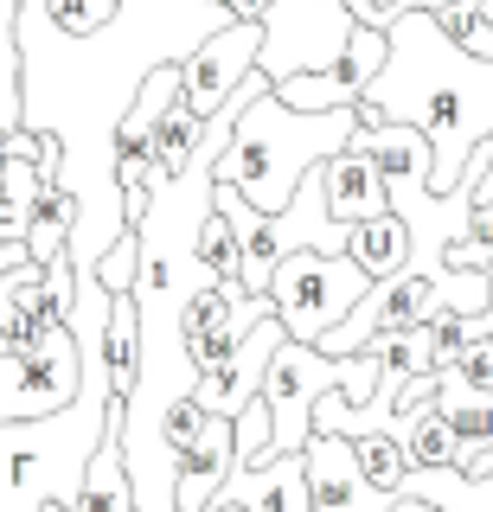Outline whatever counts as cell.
<instances>
[{
    "instance_id": "cell-1",
    "label": "cell",
    "mask_w": 493,
    "mask_h": 512,
    "mask_svg": "<svg viewBox=\"0 0 493 512\" xmlns=\"http://www.w3.org/2000/svg\"><path fill=\"white\" fill-rule=\"evenodd\" d=\"M385 39H391V64L359 96V128H378V122L423 128L429 148H436L429 192L455 199L468 154L493 141V64L461 52L436 26V13H397Z\"/></svg>"
},
{
    "instance_id": "cell-2",
    "label": "cell",
    "mask_w": 493,
    "mask_h": 512,
    "mask_svg": "<svg viewBox=\"0 0 493 512\" xmlns=\"http://www.w3.org/2000/svg\"><path fill=\"white\" fill-rule=\"evenodd\" d=\"M359 135V109H327V116H295L276 96V84L257 90V103L244 109L225 160H218V186H237L257 212L282 218L295 205L301 180L314 167H327L333 154H346Z\"/></svg>"
},
{
    "instance_id": "cell-3",
    "label": "cell",
    "mask_w": 493,
    "mask_h": 512,
    "mask_svg": "<svg viewBox=\"0 0 493 512\" xmlns=\"http://www.w3.org/2000/svg\"><path fill=\"white\" fill-rule=\"evenodd\" d=\"M378 352L365 346L353 359H327L321 346H301L289 340L276 352V365H269V384H263V404L276 416V436H269V455H301V448L314 442V410H321V397L340 391L346 404H372L378 397Z\"/></svg>"
},
{
    "instance_id": "cell-4",
    "label": "cell",
    "mask_w": 493,
    "mask_h": 512,
    "mask_svg": "<svg viewBox=\"0 0 493 512\" xmlns=\"http://www.w3.org/2000/svg\"><path fill=\"white\" fill-rule=\"evenodd\" d=\"M365 295H372V276H365L353 256H321V250L282 256L276 282H269L276 320L289 327V340H301V346H321L333 327H346Z\"/></svg>"
},
{
    "instance_id": "cell-5",
    "label": "cell",
    "mask_w": 493,
    "mask_h": 512,
    "mask_svg": "<svg viewBox=\"0 0 493 512\" xmlns=\"http://www.w3.org/2000/svg\"><path fill=\"white\" fill-rule=\"evenodd\" d=\"M359 32V13L346 0H276L263 20V64L269 84H295V77L333 71Z\"/></svg>"
},
{
    "instance_id": "cell-6",
    "label": "cell",
    "mask_w": 493,
    "mask_h": 512,
    "mask_svg": "<svg viewBox=\"0 0 493 512\" xmlns=\"http://www.w3.org/2000/svg\"><path fill=\"white\" fill-rule=\"evenodd\" d=\"M84 397V340L58 327L45 346L0 352V423H39Z\"/></svg>"
},
{
    "instance_id": "cell-7",
    "label": "cell",
    "mask_w": 493,
    "mask_h": 512,
    "mask_svg": "<svg viewBox=\"0 0 493 512\" xmlns=\"http://www.w3.org/2000/svg\"><path fill=\"white\" fill-rule=\"evenodd\" d=\"M71 167V141L65 135H33V128H13L0 135V250L26 244L39 212L45 186H65Z\"/></svg>"
},
{
    "instance_id": "cell-8",
    "label": "cell",
    "mask_w": 493,
    "mask_h": 512,
    "mask_svg": "<svg viewBox=\"0 0 493 512\" xmlns=\"http://www.w3.org/2000/svg\"><path fill=\"white\" fill-rule=\"evenodd\" d=\"M276 314V301H257L244 282H231V288H218V282H205L193 301H186V314H180V340H186V365H193L199 378H212L218 365L231 359L237 346L250 340V327L257 320Z\"/></svg>"
},
{
    "instance_id": "cell-9",
    "label": "cell",
    "mask_w": 493,
    "mask_h": 512,
    "mask_svg": "<svg viewBox=\"0 0 493 512\" xmlns=\"http://www.w3.org/2000/svg\"><path fill=\"white\" fill-rule=\"evenodd\" d=\"M257 64H263V26H250V20H231L225 32L199 39L193 58L180 64V71H186V109L212 122L218 109L257 77Z\"/></svg>"
},
{
    "instance_id": "cell-10",
    "label": "cell",
    "mask_w": 493,
    "mask_h": 512,
    "mask_svg": "<svg viewBox=\"0 0 493 512\" xmlns=\"http://www.w3.org/2000/svg\"><path fill=\"white\" fill-rule=\"evenodd\" d=\"M353 148L378 160L385 192H391V212L410 224L423 212V199H429V173H436V148H429V135H423V128H404V122H378V128H359Z\"/></svg>"
},
{
    "instance_id": "cell-11",
    "label": "cell",
    "mask_w": 493,
    "mask_h": 512,
    "mask_svg": "<svg viewBox=\"0 0 493 512\" xmlns=\"http://www.w3.org/2000/svg\"><path fill=\"white\" fill-rule=\"evenodd\" d=\"M289 346V327H282L276 314L269 320H257V327H250V340L231 352L225 365H218L212 378H199V404L212 410V416H225V423H237V416H244L250 404H257L263 397V384H269V365H276V352Z\"/></svg>"
},
{
    "instance_id": "cell-12",
    "label": "cell",
    "mask_w": 493,
    "mask_h": 512,
    "mask_svg": "<svg viewBox=\"0 0 493 512\" xmlns=\"http://www.w3.org/2000/svg\"><path fill=\"white\" fill-rule=\"evenodd\" d=\"M301 455H308V506L314 512H397V500H385V493L365 480L353 442L314 436Z\"/></svg>"
},
{
    "instance_id": "cell-13",
    "label": "cell",
    "mask_w": 493,
    "mask_h": 512,
    "mask_svg": "<svg viewBox=\"0 0 493 512\" xmlns=\"http://www.w3.org/2000/svg\"><path fill=\"white\" fill-rule=\"evenodd\" d=\"M218 506H237V512H314L308 506V455L237 461V474H231V487L218 493Z\"/></svg>"
},
{
    "instance_id": "cell-14",
    "label": "cell",
    "mask_w": 493,
    "mask_h": 512,
    "mask_svg": "<svg viewBox=\"0 0 493 512\" xmlns=\"http://www.w3.org/2000/svg\"><path fill=\"white\" fill-rule=\"evenodd\" d=\"M212 205L231 218V231H237V256H244V288L257 301H269V282H276V269H282V231H276V218L257 212V205L244 199L237 186H218L212 192Z\"/></svg>"
},
{
    "instance_id": "cell-15",
    "label": "cell",
    "mask_w": 493,
    "mask_h": 512,
    "mask_svg": "<svg viewBox=\"0 0 493 512\" xmlns=\"http://www.w3.org/2000/svg\"><path fill=\"white\" fill-rule=\"evenodd\" d=\"M180 96H186V71H180V64H154V71L141 77L135 103L122 109L109 154H116V160H148V148H154V128L167 122V109L180 103Z\"/></svg>"
},
{
    "instance_id": "cell-16",
    "label": "cell",
    "mask_w": 493,
    "mask_h": 512,
    "mask_svg": "<svg viewBox=\"0 0 493 512\" xmlns=\"http://www.w3.org/2000/svg\"><path fill=\"white\" fill-rule=\"evenodd\" d=\"M321 180H327V212H333V224H346V231L365 224V218H378V212H391L385 173H378V160L359 154V148L333 154L321 167Z\"/></svg>"
},
{
    "instance_id": "cell-17",
    "label": "cell",
    "mask_w": 493,
    "mask_h": 512,
    "mask_svg": "<svg viewBox=\"0 0 493 512\" xmlns=\"http://www.w3.org/2000/svg\"><path fill=\"white\" fill-rule=\"evenodd\" d=\"M436 410L461 436V474H481L493 455V391H474L461 372H436Z\"/></svg>"
},
{
    "instance_id": "cell-18",
    "label": "cell",
    "mask_w": 493,
    "mask_h": 512,
    "mask_svg": "<svg viewBox=\"0 0 493 512\" xmlns=\"http://www.w3.org/2000/svg\"><path fill=\"white\" fill-rule=\"evenodd\" d=\"M346 256H353L372 282H391V276H404V269H417V231H410L397 212H378V218L353 224Z\"/></svg>"
},
{
    "instance_id": "cell-19",
    "label": "cell",
    "mask_w": 493,
    "mask_h": 512,
    "mask_svg": "<svg viewBox=\"0 0 493 512\" xmlns=\"http://www.w3.org/2000/svg\"><path fill=\"white\" fill-rule=\"evenodd\" d=\"M237 474V423H218L199 455L180 461V512H212Z\"/></svg>"
},
{
    "instance_id": "cell-20",
    "label": "cell",
    "mask_w": 493,
    "mask_h": 512,
    "mask_svg": "<svg viewBox=\"0 0 493 512\" xmlns=\"http://www.w3.org/2000/svg\"><path fill=\"white\" fill-rule=\"evenodd\" d=\"M391 436L404 442L410 468H461V436L449 429V416L436 404H397Z\"/></svg>"
},
{
    "instance_id": "cell-21",
    "label": "cell",
    "mask_w": 493,
    "mask_h": 512,
    "mask_svg": "<svg viewBox=\"0 0 493 512\" xmlns=\"http://www.w3.org/2000/svg\"><path fill=\"white\" fill-rule=\"evenodd\" d=\"M141 308L135 295H109V320H103V365H109V391L129 404L141 384Z\"/></svg>"
},
{
    "instance_id": "cell-22",
    "label": "cell",
    "mask_w": 493,
    "mask_h": 512,
    "mask_svg": "<svg viewBox=\"0 0 493 512\" xmlns=\"http://www.w3.org/2000/svg\"><path fill=\"white\" fill-rule=\"evenodd\" d=\"M71 512H135V474H129V455H122V436H109L97 448L84 474V493L71 500Z\"/></svg>"
},
{
    "instance_id": "cell-23",
    "label": "cell",
    "mask_w": 493,
    "mask_h": 512,
    "mask_svg": "<svg viewBox=\"0 0 493 512\" xmlns=\"http://www.w3.org/2000/svg\"><path fill=\"white\" fill-rule=\"evenodd\" d=\"M359 448V468H365V480H372L385 500H410V455H404V442L391 436V429H372V436H359L353 442Z\"/></svg>"
},
{
    "instance_id": "cell-24",
    "label": "cell",
    "mask_w": 493,
    "mask_h": 512,
    "mask_svg": "<svg viewBox=\"0 0 493 512\" xmlns=\"http://www.w3.org/2000/svg\"><path fill=\"white\" fill-rule=\"evenodd\" d=\"M33 7L45 13V26H58L65 45H90V39H103V32L116 26L122 0H33Z\"/></svg>"
},
{
    "instance_id": "cell-25",
    "label": "cell",
    "mask_w": 493,
    "mask_h": 512,
    "mask_svg": "<svg viewBox=\"0 0 493 512\" xmlns=\"http://www.w3.org/2000/svg\"><path fill=\"white\" fill-rule=\"evenodd\" d=\"M199 269H205V282H218V288H231V282H244V256H237V231H231V218L212 205V218H205V231H199Z\"/></svg>"
},
{
    "instance_id": "cell-26",
    "label": "cell",
    "mask_w": 493,
    "mask_h": 512,
    "mask_svg": "<svg viewBox=\"0 0 493 512\" xmlns=\"http://www.w3.org/2000/svg\"><path fill=\"white\" fill-rule=\"evenodd\" d=\"M436 26L449 32V39H455L468 58L493 64V26H487V13L474 7V0H455V7H442V13H436Z\"/></svg>"
},
{
    "instance_id": "cell-27",
    "label": "cell",
    "mask_w": 493,
    "mask_h": 512,
    "mask_svg": "<svg viewBox=\"0 0 493 512\" xmlns=\"http://www.w3.org/2000/svg\"><path fill=\"white\" fill-rule=\"evenodd\" d=\"M90 276L103 282V295H135V282H141V237L129 231L122 244H109L97 263H90Z\"/></svg>"
},
{
    "instance_id": "cell-28",
    "label": "cell",
    "mask_w": 493,
    "mask_h": 512,
    "mask_svg": "<svg viewBox=\"0 0 493 512\" xmlns=\"http://www.w3.org/2000/svg\"><path fill=\"white\" fill-rule=\"evenodd\" d=\"M269 436H276V416H269V404L257 397V404L237 416V461H257V455H269Z\"/></svg>"
},
{
    "instance_id": "cell-29",
    "label": "cell",
    "mask_w": 493,
    "mask_h": 512,
    "mask_svg": "<svg viewBox=\"0 0 493 512\" xmlns=\"http://www.w3.org/2000/svg\"><path fill=\"white\" fill-rule=\"evenodd\" d=\"M449 372H461L474 391H493V340H474L468 352H461V365H449Z\"/></svg>"
},
{
    "instance_id": "cell-30",
    "label": "cell",
    "mask_w": 493,
    "mask_h": 512,
    "mask_svg": "<svg viewBox=\"0 0 493 512\" xmlns=\"http://www.w3.org/2000/svg\"><path fill=\"white\" fill-rule=\"evenodd\" d=\"M205 7H218V13H225V20H250V26H263L276 0H205Z\"/></svg>"
},
{
    "instance_id": "cell-31",
    "label": "cell",
    "mask_w": 493,
    "mask_h": 512,
    "mask_svg": "<svg viewBox=\"0 0 493 512\" xmlns=\"http://www.w3.org/2000/svg\"><path fill=\"white\" fill-rule=\"evenodd\" d=\"M13 263H26V244H13V250H0V276H7Z\"/></svg>"
},
{
    "instance_id": "cell-32",
    "label": "cell",
    "mask_w": 493,
    "mask_h": 512,
    "mask_svg": "<svg viewBox=\"0 0 493 512\" xmlns=\"http://www.w3.org/2000/svg\"><path fill=\"white\" fill-rule=\"evenodd\" d=\"M397 512H436V506H423V500H397Z\"/></svg>"
},
{
    "instance_id": "cell-33",
    "label": "cell",
    "mask_w": 493,
    "mask_h": 512,
    "mask_svg": "<svg viewBox=\"0 0 493 512\" xmlns=\"http://www.w3.org/2000/svg\"><path fill=\"white\" fill-rule=\"evenodd\" d=\"M0 32H20V20H7V13H0Z\"/></svg>"
},
{
    "instance_id": "cell-34",
    "label": "cell",
    "mask_w": 493,
    "mask_h": 512,
    "mask_svg": "<svg viewBox=\"0 0 493 512\" xmlns=\"http://www.w3.org/2000/svg\"><path fill=\"white\" fill-rule=\"evenodd\" d=\"M474 7H481V13H487V26H493V0H474Z\"/></svg>"
},
{
    "instance_id": "cell-35",
    "label": "cell",
    "mask_w": 493,
    "mask_h": 512,
    "mask_svg": "<svg viewBox=\"0 0 493 512\" xmlns=\"http://www.w3.org/2000/svg\"><path fill=\"white\" fill-rule=\"evenodd\" d=\"M212 512H237V506H212Z\"/></svg>"
}]
</instances>
